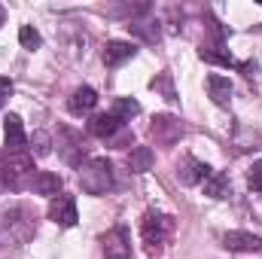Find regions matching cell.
Returning <instances> with one entry per match:
<instances>
[{
    "instance_id": "ffe728a7",
    "label": "cell",
    "mask_w": 262,
    "mask_h": 259,
    "mask_svg": "<svg viewBox=\"0 0 262 259\" xmlns=\"http://www.w3.org/2000/svg\"><path fill=\"white\" fill-rule=\"evenodd\" d=\"M67 137V146H61V153H64V159L70 162V165H79V156H82V137L79 134H73V131H64Z\"/></svg>"
},
{
    "instance_id": "6da1fadb",
    "label": "cell",
    "mask_w": 262,
    "mask_h": 259,
    "mask_svg": "<svg viewBox=\"0 0 262 259\" xmlns=\"http://www.w3.org/2000/svg\"><path fill=\"white\" fill-rule=\"evenodd\" d=\"M79 189L85 195H107L113 189V162L95 156L85 165H79Z\"/></svg>"
},
{
    "instance_id": "e0dca14e",
    "label": "cell",
    "mask_w": 262,
    "mask_h": 259,
    "mask_svg": "<svg viewBox=\"0 0 262 259\" xmlns=\"http://www.w3.org/2000/svg\"><path fill=\"white\" fill-rule=\"evenodd\" d=\"M201 61H207V64H220V67H232L235 64V58L229 55V49H223V46H201Z\"/></svg>"
},
{
    "instance_id": "7a4b0ae2",
    "label": "cell",
    "mask_w": 262,
    "mask_h": 259,
    "mask_svg": "<svg viewBox=\"0 0 262 259\" xmlns=\"http://www.w3.org/2000/svg\"><path fill=\"white\" fill-rule=\"evenodd\" d=\"M31 171H34V159L28 153H9L6 159H0V180L9 189H21V183Z\"/></svg>"
},
{
    "instance_id": "603a6c76",
    "label": "cell",
    "mask_w": 262,
    "mask_h": 259,
    "mask_svg": "<svg viewBox=\"0 0 262 259\" xmlns=\"http://www.w3.org/2000/svg\"><path fill=\"white\" fill-rule=\"evenodd\" d=\"M31 143H34V146H31V149H34V153H37V156H46V153H49V149H52V137H49V134H46V131H37V134H34V137H31Z\"/></svg>"
},
{
    "instance_id": "d4e9b609",
    "label": "cell",
    "mask_w": 262,
    "mask_h": 259,
    "mask_svg": "<svg viewBox=\"0 0 262 259\" xmlns=\"http://www.w3.org/2000/svg\"><path fill=\"white\" fill-rule=\"evenodd\" d=\"M9 95H12V79H6V76H0V107L9 101Z\"/></svg>"
},
{
    "instance_id": "9c48e42d",
    "label": "cell",
    "mask_w": 262,
    "mask_h": 259,
    "mask_svg": "<svg viewBox=\"0 0 262 259\" xmlns=\"http://www.w3.org/2000/svg\"><path fill=\"white\" fill-rule=\"evenodd\" d=\"M95 104H98V92H95L92 85H79V89L70 95L67 110H70V113H76V116H82V113H92V110H95Z\"/></svg>"
},
{
    "instance_id": "277c9868",
    "label": "cell",
    "mask_w": 262,
    "mask_h": 259,
    "mask_svg": "<svg viewBox=\"0 0 262 259\" xmlns=\"http://www.w3.org/2000/svg\"><path fill=\"white\" fill-rule=\"evenodd\" d=\"M101 250L107 259H128L131 256V235L125 226H113L101 235Z\"/></svg>"
},
{
    "instance_id": "ac0fdd59",
    "label": "cell",
    "mask_w": 262,
    "mask_h": 259,
    "mask_svg": "<svg viewBox=\"0 0 262 259\" xmlns=\"http://www.w3.org/2000/svg\"><path fill=\"white\" fill-rule=\"evenodd\" d=\"M110 113H113L119 122H131V116H137V113H140V104H137L134 98H116Z\"/></svg>"
},
{
    "instance_id": "2e32d148",
    "label": "cell",
    "mask_w": 262,
    "mask_h": 259,
    "mask_svg": "<svg viewBox=\"0 0 262 259\" xmlns=\"http://www.w3.org/2000/svg\"><path fill=\"white\" fill-rule=\"evenodd\" d=\"M152 149L149 146H134L131 149V156H128V168L134 171V174H146L149 168H152Z\"/></svg>"
},
{
    "instance_id": "5bb4252c",
    "label": "cell",
    "mask_w": 262,
    "mask_h": 259,
    "mask_svg": "<svg viewBox=\"0 0 262 259\" xmlns=\"http://www.w3.org/2000/svg\"><path fill=\"white\" fill-rule=\"evenodd\" d=\"M122 128V122L113 116V113H98V116H92V122H89V131L95 134V137H113L116 131Z\"/></svg>"
},
{
    "instance_id": "9a60e30c",
    "label": "cell",
    "mask_w": 262,
    "mask_h": 259,
    "mask_svg": "<svg viewBox=\"0 0 262 259\" xmlns=\"http://www.w3.org/2000/svg\"><path fill=\"white\" fill-rule=\"evenodd\" d=\"M201 186H204V195H210V198H229V192H232V183L223 171H210V177Z\"/></svg>"
},
{
    "instance_id": "7402d4cb",
    "label": "cell",
    "mask_w": 262,
    "mask_h": 259,
    "mask_svg": "<svg viewBox=\"0 0 262 259\" xmlns=\"http://www.w3.org/2000/svg\"><path fill=\"white\" fill-rule=\"evenodd\" d=\"M149 89L162 92V95H165V101H177V92H174V79H171V73H168V70H165V73H159V76L149 82Z\"/></svg>"
},
{
    "instance_id": "ba28073f",
    "label": "cell",
    "mask_w": 262,
    "mask_h": 259,
    "mask_svg": "<svg viewBox=\"0 0 262 259\" xmlns=\"http://www.w3.org/2000/svg\"><path fill=\"white\" fill-rule=\"evenodd\" d=\"M3 134H6V149L9 153H25V143H28V134H25V125L15 113H9L3 119Z\"/></svg>"
},
{
    "instance_id": "d6986e66",
    "label": "cell",
    "mask_w": 262,
    "mask_h": 259,
    "mask_svg": "<svg viewBox=\"0 0 262 259\" xmlns=\"http://www.w3.org/2000/svg\"><path fill=\"white\" fill-rule=\"evenodd\" d=\"M18 43H21L28 52H37V49L43 46V37H40V31H37L34 25H21V28H18Z\"/></svg>"
},
{
    "instance_id": "5b68a950",
    "label": "cell",
    "mask_w": 262,
    "mask_h": 259,
    "mask_svg": "<svg viewBox=\"0 0 262 259\" xmlns=\"http://www.w3.org/2000/svg\"><path fill=\"white\" fill-rule=\"evenodd\" d=\"M49 220L52 223H58V226H76V220H79V213H76V201H73V195H55L52 201H49Z\"/></svg>"
},
{
    "instance_id": "8992f818",
    "label": "cell",
    "mask_w": 262,
    "mask_h": 259,
    "mask_svg": "<svg viewBox=\"0 0 262 259\" xmlns=\"http://www.w3.org/2000/svg\"><path fill=\"white\" fill-rule=\"evenodd\" d=\"M223 247L232 250V253H259L262 250V238L253 232H241V229H232L223 235Z\"/></svg>"
},
{
    "instance_id": "30bf717a",
    "label": "cell",
    "mask_w": 262,
    "mask_h": 259,
    "mask_svg": "<svg viewBox=\"0 0 262 259\" xmlns=\"http://www.w3.org/2000/svg\"><path fill=\"white\" fill-rule=\"evenodd\" d=\"M134 52H137V46H134V43H125V40H110V43L104 46V64H107V67H119L122 61L134 58Z\"/></svg>"
},
{
    "instance_id": "44dd1931",
    "label": "cell",
    "mask_w": 262,
    "mask_h": 259,
    "mask_svg": "<svg viewBox=\"0 0 262 259\" xmlns=\"http://www.w3.org/2000/svg\"><path fill=\"white\" fill-rule=\"evenodd\" d=\"M128 31L134 37L146 40V43H156V40H159V25H152V21H131Z\"/></svg>"
},
{
    "instance_id": "3957f363",
    "label": "cell",
    "mask_w": 262,
    "mask_h": 259,
    "mask_svg": "<svg viewBox=\"0 0 262 259\" xmlns=\"http://www.w3.org/2000/svg\"><path fill=\"white\" fill-rule=\"evenodd\" d=\"M171 226H174V223H171V217H165V213H146V217H143L140 235H143V244H146L149 256H156V253L162 250V244H165Z\"/></svg>"
},
{
    "instance_id": "7c38bea8",
    "label": "cell",
    "mask_w": 262,
    "mask_h": 259,
    "mask_svg": "<svg viewBox=\"0 0 262 259\" xmlns=\"http://www.w3.org/2000/svg\"><path fill=\"white\" fill-rule=\"evenodd\" d=\"M31 186H34V192L37 195H49V198H55V195H61L64 180H61L58 174H52V171H40V174H34Z\"/></svg>"
},
{
    "instance_id": "484cf974",
    "label": "cell",
    "mask_w": 262,
    "mask_h": 259,
    "mask_svg": "<svg viewBox=\"0 0 262 259\" xmlns=\"http://www.w3.org/2000/svg\"><path fill=\"white\" fill-rule=\"evenodd\" d=\"M3 25H6V9L0 6V28H3Z\"/></svg>"
},
{
    "instance_id": "8fae6325",
    "label": "cell",
    "mask_w": 262,
    "mask_h": 259,
    "mask_svg": "<svg viewBox=\"0 0 262 259\" xmlns=\"http://www.w3.org/2000/svg\"><path fill=\"white\" fill-rule=\"evenodd\" d=\"M177 177H180V183H186V186L204 183V180L210 177V168H207L204 162H198V159H186V162L177 168Z\"/></svg>"
},
{
    "instance_id": "4fadbf2b",
    "label": "cell",
    "mask_w": 262,
    "mask_h": 259,
    "mask_svg": "<svg viewBox=\"0 0 262 259\" xmlns=\"http://www.w3.org/2000/svg\"><path fill=\"white\" fill-rule=\"evenodd\" d=\"M207 92H210V98H213L216 107H229V101H232V82L226 76L210 73L207 76Z\"/></svg>"
},
{
    "instance_id": "52a82bcc",
    "label": "cell",
    "mask_w": 262,
    "mask_h": 259,
    "mask_svg": "<svg viewBox=\"0 0 262 259\" xmlns=\"http://www.w3.org/2000/svg\"><path fill=\"white\" fill-rule=\"evenodd\" d=\"M149 134L156 137V143L171 146V143H177V140H180L183 125H180V119H177V116H156V119H152V125H149Z\"/></svg>"
},
{
    "instance_id": "cb8c5ba5",
    "label": "cell",
    "mask_w": 262,
    "mask_h": 259,
    "mask_svg": "<svg viewBox=\"0 0 262 259\" xmlns=\"http://www.w3.org/2000/svg\"><path fill=\"white\" fill-rule=\"evenodd\" d=\"M247 186H250L253 192H262V162H253V168H250V174H247Z\"/></svg>"
}]
</instances>
